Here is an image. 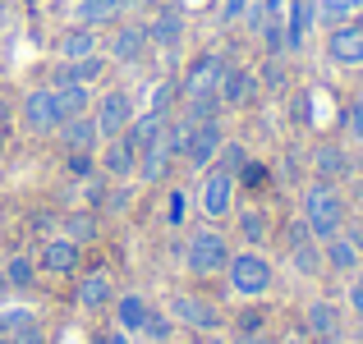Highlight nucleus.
Segmentation results:
<instances>
[{
    "mask_svg": "<svg viewBox=\"0 0 363 344\" xmlns=\"http://www.w3.org/2000/svg\"><path fill=\"white\" fill-rule=\"evenodd\" d=\"M5 280H9V289L14 294H28V289H37V280H42V266H37V253H28V248H14V253L5 257Z\"/></svg>",
    "mask_w": 363,
    "mask_h": 344,
    "instance_id": "c85d7f7f",
    "label": "nucleus"
},
{
    "mask_svg": "<svg viewBox=\"0 0 363 344\" xmlns=\"http://www.w3.org/2000/svg\"><path fill=\"white\" fill-rule=\"evenodd\" d=\"M18 124H23V133H33V138H51L65 124V110H60V101H55L51 83H37V88H28L23 97H18Z\"/></svg>",
    "mask_w": 363,
    "mask_h": 344,
    "instance_id": "6e6552de",
    "label": "nucleus"
},
{
    "mask_svg": "<svg viewBox=\"0 0 363 344\" xmlns=\"http://www.w3.org/2000/svg\"><path fill=\"white\" fill-rule=\"evenodd\" d=\"M97 170L106 179H133V170H138V151H133L124 138H106L97 147Z\"/></svg>",
    "mask_w": 363,
    "mask_h": 344,
    "instance_id": "a878e982",
    "label": "nucleus"
},
{
    "mask_svg": "<svg viewBox=\"0 0 363 344\" xmlns=\"http://www.w3.org/2000/svg\"><path fill=\"white\" fill-rule=\"evenodd\" d=\"M55 60H83V55H97L101 51V33L97 28H88V23H65L60 33H55Z\"/></svg>",
    "mask_w": 363,
    "mask_h": 344,
    "instance_id": "412c9836",
    "label": "nucleus"
},
{
    "mask_svg": "<svg viewBox=\"0 0 363 344\" xmlns=\"http://www.w3.org/2000/svg\"><path fill=\"white\" fill-rule=\"evenodd\" d=\"M170 344H194V340H170Z\"/></svg>",
    "mask_w": 363,
    "mask_h": 344,
    "instance_id": "5fc2aeb1",
    "label": "nucleus"
},
{
    "mask_svg": "<svg viewBox=\"0 0 363 344\" xmlns=\"http://www.w3.org/2000/svg\"><path fill=\"white\" fill-rule=\"evenodd\" d=\"M345 133H350V142L354 147H363V97H354V101H345Z\"/></svg>",
    "mask_w": 363,
    "mask_h": 344,
    "instance_id": "58836bf2",
    "label": "nucleus"
},
{
    "mask_svg": "<svg viewBox=\"0 0 363 344\" xmlns=\"http://www.w3.org/2000/svg\"><path fill=\"white\" fill-rule=\"evenodd\" d=\"M248 5H253V0H221V5H216V23H221V28H235L244 18Z\"/></svg>",
    "mask_w": 363,
    "mask_h": 344,
    "instance_id": "79ce46f5",
    "label": "nucleus"
},
{
    "mask_svg": "<svg viewBox=\"0 0 363 344\" xmlns=\"http://www.w3.org/2000/svg\"><path fill=\"white\" fill-rule=\"evenodd\" d=\"M101 221H106V216L97 212V207H69V212L60 216V234H69L74 243H97L101 239Z\"/></svg>",
    "mask_w": 363,
    "mask_h": 344,
    "instance_id": "cd10ccee",
    "label": "nucleus"
},
{
    "mask_svg": "<svg viewBox=\"0 0 363 344\" xmlns=\"http://www.w3.org/2000/svg\"><path fill=\"white\" fill-rule=\"evenodd\" d=\"M345 312L363 321V271H354V275H350V285H345Z\"/></svg>",
    "mask_w": 363,
    "mask_h": 344,
    "instance_id": "a19ab883",
    "label": "nucleus"
},
{
    "mask_svg": "<svg viewBox=\"0 0 363 344\" xmlns=\"http://www.w3.org/2000/svg\"><path fill=\"white\" fill-rule=\"evenodd\" d=\"M225 55L221 51H203L194 55V60L184 64V74H179V101H198V97H216V88H221V74H225Z\"/></svg>",
    "mask_w": 363,
    "mask_h": 344,
    "instance_id": "9b49d317",
    "label": "nucleus"
},
{
    "mask_svg": "<svg viewBox=\"0 0 363 344\" xmlns=\"http://www.w3.org/2000/svg\"><path fill=\"white\" fill-rule=\"evenodd\" d=\"M322 262H327V271H331V275L350 280L354 271H363V234L345 225L340 234L322 239Z\"/></svg>",
    "mask_w": 363,
    "mask_h": 344,
    "instance_id": "4468645a",
    "label": "nucleus"
},
{
    "mask_svg": "<svg viewBox=\"0 0 363 344\" xmlns=\"http://www.w3.org/2000/svg\"><path fill=\"white\" fill-rule=\"evenodd\" d=\"M189 212H194V193H189L184 184H170L166 188V202H161V221H166V229H184L189 225Z\"/></svg>",
    "mask_w": 363,
    "mask_h": 344,
    "instance_id": "7c9ffc66",
    "label": "nucleus"
},
{
    "mask_svg": "<svg viewBox=\"0 0 363 344\" xmlns=\"http://www.w3.org/2000/svg\"><path fill=\"white\" fill-rule=\"evenodd\" d=\"M138 340H147V344H170V340H179L175 317H170L166 308H157V303H152V312H147V321H143Z\"/></svg>",
    "mask_w": 363,
    "mask_h": 344,
    "instance_id": "72a5a7b5",
    "label": "nucleus"
},
{
    "mask_svg": "<svg viewBox=\"0 0 363 344\" xmlns=\"http://www.w3.org/2000/svg\"><path fill=\"white\" fill-rule=\"evenodd\" d=\"M253 69L262 92H290V55H262V64H253Z\"/></svg>",
    "mask_w": 363,
    "mask_h": 344,
    "instance_id": "473e14b6",
    "label": "nucleus"
},
{
    "mask_svg": "<svg viewBox=\"0 0 363 344\" xmlns=\"http://www.w3.org/2000/svg\"><path fill=\"white\" fill-rule=\"evenodd\" d=\"M83 253L88 248L83 243H74L69 234H46L42 239V248H37V266H42V275H51V280H74V275L83 271Z\"/></svg>",
    "mask_w": 363,
    "mask_h": 344,
    "instance_id": "f8f14e48",
    "label": "nucleus"
},
{
    "mask_svg": "<svg viewBox=\"0 0 363 344\" xmlns=\"http://www.w3.org/2000/svg\"><path fill=\"white\" fill-rule=\"evenodd\" d=\"M133 115H138V97H133L129 88H97L92 120H97L101 142H106V138H120V133L133 124Z\"/></svg>",
    "mask_w": 363,
    "mask_h": 344,
    "instance_id": "9d476101",
    "label": "nucleus"
},
{
    "mask_svg": "<svg viewBox=\"0 0 363 344\" xmlns=\"http://www.w3.org/2000/svg\"><path fill=\"white\" fill-rule=\"evenodd\" d=\"M14 344H51V331H46L42 317H33V321H28V326L14 336Z\"/></svg>",
    "mask_w": 363,
    "mask_h": 344,
    "instance_id": "37998d69",
    "label": "nucleus"
},
{
    "mask_svg": "<svg viewBox=\"0 0 363 344\" xmlns=\"http://www.w3.org/2000/svg\"><path fill=\"white\" fill-rule=\"evenodd\" d=\"M9 294H14V289H9V280H5V266H0V303H5Z\"/></svg>",
    "mask_w": 363,
    "mask_h": 344,
    "instance_id": "3c124183",
    "label": "nucleus"
},
{
    "mask_svg": "<svg viewBox=\"0 0 363 344\" xmlns=\"http://www.w3.org/2000/svg\"><path fill=\"white\" fill-rule=\"evenodd\" d=\"M230 344H276V336H267V331H235Z\"/></svg>",
    "mask_w": 363,
    "mask_h": 344,
    "instance_id": "c03bdc74",
    "label": "nucleus"
},
{
    "mask_svg": "<svg viewBox=\"0 0 363 344\" xmlns=\"http://www.w3.org/2000/svg\"><path fill=\"white\" fill-rule=\"evenodd\" d=\"M175 166H179V156L166 147V138H161L157 147L138 151V170H133V179H138V188H147V184H166V179L175 175Z\"/></svg>",
    "mask_w": 363,
    "mask_h": 344,
    "instance_id": "b1692460",
    "label": "nucleus"
},
{
    "mask_svg": "<svg viewBox=\"0 0 363 344\" xmlns=\"http://www.w3.org/2000/svg\"><path fill=\"white\" fill-rule=\"evenodd\" d=\"M248 161H253V151H248V142H244V138H230V133H225L221 151H216V166H221V170H230V175L240 179V170L248 166Z\"/></svg>",
    "mask_w": 363,
    "mask_h": 344,
    "instance_id": "e433bc0d",
    "label": "nucleus"
},
{
    "mask_svg": "<svg viewBox=\"0 0 363 344\" xmlns=\"http://www.w3.org/2000/svg\"><path fill=\"white\" fill-rule=\"evenodd\" d=\"M276 344H313V340L303 336L299 326H294V331H281V336H276Z\"/></svg>",
    "mask_w": 363,
    "mask_h": 344,
    "instance_id": "de8ad7c7",
    "label": "nucleus"
},
{
    "mask_svg": "<svg viewBox=\"0 0 363 344\" xmlns=\"http://www.w3.org/2000/svg\"><path fill=\"white\" fill-rule=\"evenodd\" d=\"M33 317H42V312H33L28 303H9L5 299V303H0V336H18Z\"/></svg>",
    "mask_w": 363,
    "mask_h": 344,
    "instance_id": "4c0bfd02",
    "label": "nucleus"
},
{
    "mask_svg": "<svg viewBox=\"0 0 363 344\" xmlns=\"http://www.w3.org/2000/svg\"><path fill=\"white\" fill-rule=\"evenodd\" d=\"M313 5H318V28H336L363 14V0H313Z\"/></svg>",
    "mask_w": 363,
    "mask_h": 344,
    "instance_id": "c9c22d12",
    "label": "nucleus"
},
{
    "mask_svg": "<svg viewBox=\"0 0 363 344\" xmlns=\"http://www.w3.org/2000/svg\"><path fill=\"white\" fill-rule=\"evenodd\" d=\"M116 275H111V266H101V262H83V271L74 275V289H69V299H74V308L79 312H88V317H101V312H111V299H116Z\"/></svg>",
    "mask_w": 363,
    "mask_h": 344,
    "instance_id": "1a4fd4ad",
    "label": "nucleus"
},
{
    "mask_svg": "<svg viewBox=\"0 0 363 344\" xmlns=\"http://www.w3.org/2000/svg\"><path fill=\"white\" fill-rule=\"evenodd\" d=\"M5 151H9V133H5V124H0V161H5Z\"/></svg>",
    "mask_w": 363,
    "mask_h": 344,
    "instance_id": "603ef678",
    "label": "nucleus"
},
{
    "mask_svg": "<svg viewBox=\"0 0 363 344\" xmlns=\"http://www.w3.org/2000/svg\"><path fill=\"white\" fill-rule=\"evenodd\" d=\"M221 142H225V124L221 120H203V124H194V133H189V147H184V166L194 170V175H203L207 166H216V151H221Z\"/></svg>",
    "mask_w": 363,
    "mask_h": 344,
    "instance_id": "a211bd4d",
    "label": "nucleus"
},
{
    "mask_svg": "<svg viewBox=\"0 0 363 344\" xmlns=\"http://www.w3.org/2000/svg\"><path fill=\"white\" fill-rule=\"evenodd\" d=\"M299 221L308 225V234L318 239H331L340 234V229L350 225V197L340 184H331V179H308V184L299 188Z\"/></svg>",
    "mask_w": 363,
    "mask_h": 344,
    "instance_id": "f257e3e1",
    "label": "nucleus"
},
{
    "mask_svg": "<svg viewBox=\"0 0 363 344\" xmlns=\"http://www.w3.org/2000/svg\"><path fill=\"white\" fill-rule=\"evenodd\" d=\"M0 46H5V37H0Z\"/></svg>",
    "mask_w": 363,
    "mask_h": 344,
    "instance_id": "6e6d98bb",
    "label": "nucleus"
},
{
    "mask_svg": "<svg viewBox=\"0 0 363 344\" xmlns=\"http://www.w3.org/2000/svg\"><path fill=\"white\" fill-rule=\"evenodd\" d=\"M221 280H225V289H230V299L262 303L267 294L276 289V262L262 253V248H235Z\"/></svg>",
    "mask_w": 363,
    "mask_h": 344,
    "instance_id": "7ed1b4c3",
    "label": "nucleus"
},
{
    "mask_svg": "<svg viewBox=\"0 0 363 344\" xmlns=\"http://www.w3.org/2000/svg\"><path fill=\"white\" fill-rule=\"evenodd\" d=\"M97 344H133V336H129V331H120V326H111V331H101Z\"/></svg>",
    "mask_w": 363,
    "mask_h": 344,
    "instance_id": "49530a36",
    "label": "nucleus"
},
{
    "mask_svg": "<svg viewBox=\"0 0 363 344\" xmlns=\"http://www.w3.org/2000/svg\"><path fill=\"white\" fill-rule=\"evenodd\" d=\"M299 331L313 344H345V336H350V312H345V303L327 299V294H313V299L299 308Z\"/></svg>",
    "mask_w": 363,
    "mask_h": 344,
    "instance_id": "423d86ee",
    "label": "nucleus"
},
{
    "mask_svg": "<svg viewBox=\"0 0 363 344\" xmlns=\"http://www.w3.org/2000/svg\"><path fill=\"white\" fill-rule=\"evenodd\" d=\"M216 97H221V110H248L257 97H262V83H257V69L253 64H225L221 74V88H216Z\"/></svg>",
    "mask_w": 363,
    "mask_h": 344,
    "instance_id": "2eb2a0df",
    "label": "nucleus"
},
{
    "mask_svg": "<svg viewBox=\"0 0 363 344\" xmlns=\"http://www.w3.org/2000/svg\"><path fill=\"white\" fill-rule=\"evenodd\" d=\"M133 0H69V18L74 23H88V28H111L124 18V9H129Z\"/></svg>",
    "mask_w": 363,
    "mask_h": 344,
    "instance_id": "393cba45",
    "label": "nucleus"
},
{
    "mask_svg": "<svg viewBox=\"0 0 363 344\" xmlns=\"http://www.w3.org/2000/svg\"><path fill=\"white\" fill-rule=\"evenodd\" d=\"M51 138H55V147H60V151H97L101 147V133H97L92 110L88 115H69V120H65Z\"/></svg>",
    "mask_w": 363,
    "mask_h": 344,
    "instance_id": "5701e85b",
    "label": "nucleus"
},
{
    "mask_svg": "<svg viewBox=\"0 0 363 344\" xmlns=\"http://www.w3.org/2000/svg\"><path fill=\"white\" fill-rule=\"evenodd\" d=\"M235 202H240V179H235L230 170H221V166H207L203 175H198V184H194L198 216L212 221V225H221V221H230Z\"/></svg>",
    "mask_w": 363,
    "mask_h": 344,
    "instance_id": "39448f33",
    "label": "nucleus"
},
{
    "mask_svg": "<svg viewBox=\"0 0 363 344\" xmlns=\"http://www.w3.org/2000/svg\"><path fill=\"white\" fill-rule=\"evenodd\" d=\"M230 253H235V239L212 221L194 225L184 239H179V262H184V271L194 275V280H221Z\"/></svg>",
    "mask_w": 363,
    "mask_h": 344,
    "instance_id": "f03ea898",
    "label": "nucleus"
},
{
    "mask_svg": "<svg viewBox=\"0 0 363 344\" xmlns=\"http://www.w3.org/2000/svg\"><path fill=\"white\" fill-rule=\"evenodd\" d=\"M230 321H235V331H267V312L257 308V303H248V308H240Z\"/></svg>",
    "mask_w": 363,
    "mask_h": 344,
    "instance_id": "ea45409f",
    "label": "nucleus"
},
{
    "mask_svg": "<svg viewBox=\"0 0 363 344\" xmlns=\"http://www.w3.org/2000/svg\"><path fill=\"white\" fill-rule=\"evenodd\" d=\"M313 33H318V5L313 0H290L285 5V51L299 55Z\"/></svg>",
    "mask_w": 363,
    "mask_h": 344,
    "instance_id": "4be33fe9",
    "label": "nucleus"
},
{
    "mask_svg": "<svg viewBox=\"0 0 363 344\" xmlns=\"http://www.w3.org/2000/svg\"><path fill=\"white\" fill-rule=\"evenodd\" d=\"M55 101H60L65 120H69V115H88L92 101H97V88H92V83H55Z\"/></svg>",
    "mask_w": 363,
    "mask_h": 344,
    "instance_id": "2f4dec72",
    "label": "nucleus"
},
{
    "mask_svg": "<svg viewBox=\"0 0 363 344\" xmlns=\"http://www.w3.org/2000/svg\"><path fill=\"white\" fill-rule=\"evenodd\" d=\"M230 225H235V239H240L235 248H267V239H272V216L257 202H235Z\"/></svg>",
    "mask_w": 363,
    "mask_h": 344,
    "instance_id": "6ab92c4d",
    "label": "nucleus"
},
{
    "mask_svg": "<svg viewBox=\"0 0 363 344\" xmlns=\"http://www.w3.org/2000/svg\"><path fill=\"white\" fill-rule=\"evenodd\" d=\"M0 344H14V336H0Z\"/></svg>",
    "mask_w": 363,
    "mask_h": 344,
    "instance_id": "864d4df0",
    "label": "nucleus"
},
{
    "mask_svg": "<svg viewBox=\"0 0 363 344\" xmlns=\"http://www.w3.org/2000/svg\"><path fill=\"white\" fill-rule=\"evenodd\" d=\"M166 124H170V115H161V110H138V115H133V124L120 133V138L129 142L133 151H147V147H157V142H161Z\"/></svg>",
    "mask_w": 363,
    "mask_h": 344,
    "instance_id": "bb28decb",
    "label": "nucleus"
},
{
    "mask_svg": "<svg viewBox=\"0 0 363 344\" xmlns=\"http://www.w3.org/2000/svg\"><path fill=\"white\" fill-rule=\"evenodd\" d=\"M152 51L147 42V23L143 18H120V23L106 28V37H101V55L111 60V69H133V64H143V55Z\"/></svg>",
    "mask_w": 363,
    "mask_h": 344,
    "instance_id": "0eeeda50",
    "label": "nucleus"
},
{
    "mask_svg": "<svg viewBox=\"0 0 363 344\" xmlns=\"http://www.w3.org/2000/svg\"><path fill=\"white\" fill-rule=\"evenodd\" d=\"M147 42L157 46V51H179V42H184V5H175V0H161L157 9H152L147 18Z\"/></svg>",
    "mask_w": 363,
    "mask_h": 344,
    "instance_id": "dca6fc26",
    "label": "nucleus"
},
{
    "mask_svg": "<svg viewBox=\"0 0 363 344\" xmlns=\"http://www.w3.org/2000/svg\"><path fill=\"white\" fill-rule=\"evenodd\" d=\"M285 262H290V271H294V275H303V280H322V271H327L318 239H303V243L285 248Z\"/></svg>",
    "mask_w": 363,
    "mask_h": 344,
    "instance_id": "c756f323",
    "label": "nucleus"
},
{
    "mask_svg": "<svg viewBox=\"0 0 363 344\" xmlns=\"http://www.w3.org/2000/svg\"><path fill=\"white\" fill-rule=\"evenodd\" d=\"M350 179H359V184H363V147H359V156H354V170H350Z\"/></svg>",
    "mask_w": 363,
    "mask_h": 344,
    "instance_id": "8fccbe9b",
    "label": "nucleus"
},
{
    "mask_svg": "<svg viewBox=\"0 0 363 344\" xmlns=\"http://www.w3.org/2000/svg\"><path fill=\"white\" fill-rule=\"evenodd\" d=\"M322 55H327V64H336V69H363V14L327 28Z\"/></svg>",
    "mask_w": 363,
    "mask_h": 344,
    "instance_id": "ddd939ff",
    "label": "nucleus"
},
{
    "mask_svg": "<svg viewBox=\"0 0 363 344\" xmlns=\"http://www.w3.org/2000/svg\"><path fill=\"white\" fill-rule=\"evenodd\" d=\"M350 170H354V151L336 138H322L318 147L308 151V175L313 179H331V184H345Z\"/></svg>",
    "mask_w": 363,
    "mask_h": 344,
    "instance_id": "f3484780",
    "label": "nucleus"
},
{
    "mask_svg": "<svg viewBox=\"0 0 363 344\" xmlns=\"http://www.w3.org/2000/svg\"><path fill=\"white\" fill-rule=\"evenodd\" d=\"M166 312L175 317L179 331H194V336H212V331H225V312L212 294H198V289H170Z\"/></svg>",
    "mask_w": 363,
    "mask_h": 344,
    "instance_id": "20e7f679",
    "label": "nucleus"
},
{
    "mask_svg": "<svg viewBox=\"0 0 363 344\" xmlns=\"http://www.w3.org/2000/svg\"><path fill=\"white\" fill-rule=\"evenodd\" d=\"M60 175L69 184H83V179L101 175L97 170V151H60Z\"/></svg>",
    "mask_w": 363,
    "mask_h": 344,
    "instance_id": "f704fd0d",
    "label": "nucleus"
},
{
    "mask_svg": "<svg viewBox=\"0 0 363 344\" xmlns=\"http://www.w3.org/2000/svg\"><path fill=\"white\" fill-rule=\"evenodd\" d=\"M281 179H290V184H299V179H303V161H299V156L281 161Z\"/></svg>",
    "mask_w": 363,
    "mask_h": 344,
    "instance_id": "a18cd8bd",
    "label": "nucleus"
},
{
    "mask_svg": "<svg viewBox=\"0 0 363 344\" xmlns=\"http://www.w3.org/2000/svg\"><path fill=\"white\" fill-rule=\"evenodd\" d=\"M194 344H230V336H225V331H212V336H198Z\"/></svg>",
    "mask_w": 363,
    "mask_h": 344,
    "instance_id": "09e8293b",
    "label": "nucleus"
},
{
    "mask_svg": "<svg viewBox=\"0 0 363 344\" xmlns=\"http://www.w3.org/2000/svg\"><path fill=\"white\" fill-rule=\"evenodd\" d=\"M147 312H152V299L143 289H116V299H111V326H120V331H129L133 340H138V331H143V321H147Z\"/></svg>",
    "mask_w": 363,
    "mask_h": 344,
    "instance_id": "aec40b11",
    "label": "nucleus"
}]
</instances>
